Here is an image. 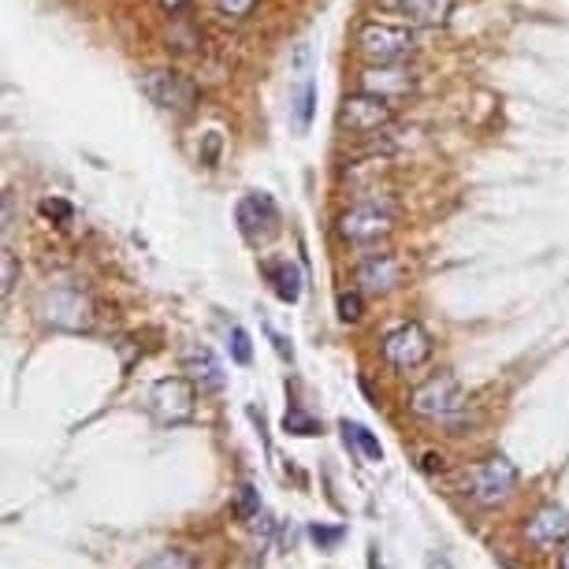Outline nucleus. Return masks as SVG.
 I'll return each instance as SVG.
<instances>
[{
    "label": "nucleus",
    "mask_w": 569,
    "mask_h": 569,
    "mask_svg": "<svg viewBox=\"0 0 569 569\" xmlns=\"http://www.w3.org/2000/svg\"><path fill=\"white\" fill-rule=\"evenodd\" d=\"M138 569H194V558L187 550H161V555H153L150 562H142Z\"/></svg>",
    "instance_id": "nucleus-19"
},
{
    "label": "nucleus",
    "mask_w": 569,
    "mask_h": 569,
    "mask_svg": "<svg viewBox=\"0 0 569 569\" xmlns=\"http://www.w3.org/2000/svg\"><path fill=\"white\" fill-rule=\"evenodd\" d=\"M391 116H394L391 100L357 90V94L346 97L343 108H339V127L351 134H372V131H380V127H388Z\"/></svg>",
    "instance_id": "nucleus-4"
},
{
    "label": "nucleus",
    "mask_w": 569,
    "mask_h": 569,
    "mask_svg": "<svg viewBox=\"0 0 569 569\" xmlns=\"http://www.w3.org/2000/svg\"><path fill=\"white\" fill-rule=\"evenodd\" d=\"M309 536H313L317 544L328 550V547H335L339 540H343V529H324V525H313V529H309Z\"/></svg>",
    "instance_id": "nucleus-26"
},
{
    "label": "nucleus",
    "mask_w": 569,
    "mask_h": 569,
    "mask_svg": "<svg viewBox=\"0 0 569 569\" xmlns=\"http://www.w3.org/2000/svg\"><path fill=\"white\" fill-rule=\"evenodd\" d=\"M45 320L57 328H71V332H79V328L90 324V301L86 295H79L75 287H57L52 295H45Z\"/></svg>",
    "instance_id": "nucleus-10"
},
{
    "label": "nucleus",
    "mask_w": 569,
    "mask_h": 569,
    "mask_svg": "<svg viewBox=\"0 0 569 569\" xmlns=\"http://www.w3.org/2000/svg\"><path fill=\"white\" fill-rule=\"evenodd\" d=\"M182 372H187V380H194L201 391H220L224 388V369H220L216 354L209 351V346H190L187 354H182Z\"/></svg>",
    "instance_id": "nucleus-11"
},
{
    "label": "nucleus",
    "mask_w": 569,
    "mask_h": 569,
    "mask_svg": "<svg viewBox=\"0 0 569 569\" xmlns=\"http://www.w3.org/2000/svg\"><path fill=\"white\" fill-rule=\"evenodd\" d=\"M513 488H518V470L507 458H484L465 473V491L476 507H499L502 499H510Z\"/></svg>",
    "instance_id": "nucleus-2"
},
{
    "label": "nucleus",
    "mask_w": 569,
    "mask_h": 569,
    "mask_svg": "<svg viewBox=\"0 0 569 569\" xmlns=\"http://www.w3.org/2000/svg\"><path fill=\"white\" fill-rule=\"evenodd\" d=\"M432 354V339L420 324H399L394 332L383 335V357L394 369H417Z\"/></svg>",
    "instance_id": "nucleus-5"
},
{
    "label": "nucleus",
    "mask_w": 569,
    "mask_h": 569,
    "mask_svg": "<svg viewBox=\"0 0 569 569\" xmlns=\"http://www.w3.org/2000/svg\"><path fill=\"white\" fill-rule=\"evenodd\" d=\"M361 317V295H339V320H357Z\"/></svg>",
    "instance_id": "nucleus-24"
},
{
    "label": "nucleus",
    "mask_w": 569,
    "mask_h": 569,
    "mask_svg": "<svg viewBox=\"0 0 569 569\" xmlns=\"http://www.w3.org/2000/svg\"><path fill=\"white\" fill-rule=\"evenodd\" d=\"M399 280H402V264L394 261L391 253H376V257H369V261H361V269H357V283H361V291H372V295L399 287Z\"/></svg>",
    "instance_id": "nucleus-13"
},
{
    "label": "nucleus",
    "mask_w": 569,
    "mask_h": 569,
    "mask_svg": "<svg viewBox=\"0 0 569 569\" xmlns=\"http://www.w3.org/2000/svg\"><path fill=\"white\" fill-rule=\"evenodd\" d=\"M157 4L164 8V12H171V15H176V12H182V8L190 4V0H157Z\"/></svg>",
    "instance_id": "nucleus-28"
},
{
    "label": "nucleus",
    "mask_w": 569,
    "mask_h": 569,
    "mask_svg": "<svg viewBox=\"0 0 569 569\" xmlns=\"http://www.w3.org/2000/svg\"><path fill=\"white\" fill-rule=\"evenodd\" d=\"M413 75L402 63H372V68L361 71V79H357V90H365V94H376L383 100H399L413 94Z\"/></svg>",
    "instance_id": "nucleus-9"
},
{
    "label": "nucleus",
    "mask_w": 569,
    "mask_h": 569,
    "mask_svg": "<svg viewBox=\"0 0 569 569\" xmlns=\"http://www.w3.org/2000/svg\"><path fill=\"white\" fill-rule=\"evenodd\" d=\"M525 536L536 547H555L558 540H569V513L562 507H544L525 525Z\"/></svg>",
    "instance_id": "nucleus-14"
},
{
    "label": "nucleus",
    "mask_w": 569,
    "mask_h": 569,
    "mask_svg": "<svg viewBox=\"0 0 569 569\" xmlns=\"http://www.w3.org/2000/svg\"><path fill=\"white\" fill-rule=\"evenodd\" d=\"M38 209H42L45 220H57V224H68L71 213H75V209H71L68 201H60V198H45Z\"/></svg>",
    "instance_id": "nucleus-23"
},
{
    "label": "nucleus",
    "mask_w": 569,
    "mask_h": 569,
    "mask_svg": "<svg viewBox=\"0 0 569 569\" xmlns=\"http://www.w3.org/2000/svg\"><path fill=\"white\" fill-rule=\"evenodd\" d=\"M235 216H238V227H242L246 238L269 235L275 227V205H272L269 194H246L242 201H238Z\"/></svg>",
    "instance_id": "nucleus-12"
},
{
    "label": "nucleus",
    "mask_w": 569,
    "mask_h": 569,
    "mask_svg": "<svg viewBox=\"0 0 569 569\" xmlns=\"http://www.w3.org/2000/svg\"><path fill=\"white\" fill-rule=\"evenodd\" d=\"M227 346H232V357L238 365H250L253 361V346H250V335H246V328H232V335H227Z\"/></svg>",
    "instance_id": "nucleus-21"
},
{
    "label": "nucleus",
    "mask_w": 569,
    "mask_h": 569,
    "mask_svg": "<svg viewBox=\"0 0 569 569\" xmlns=\"http://www.w3.org/2000/svg\"><path fill=\"white\" fill-rule=\"evenodd\" d=\"M12 280H15V257L4 253V295L12 291Z\"/></svg>",
    "instance_id": "nucleus-27"
},
{
    "label": "nucleus",
    "mask_w": 569,
    "mask_h": 569,
    "mask_svg": "<svg viewBox=\"0 0 569 569\" xmlns=\"http://www.w3.org/2000/svg\"><path fill=\"white\" fill-rule=\"evenodd\" d=\"M283 428H287L291 436H320V420L301 410H291L287 417H283Z\"/></svg>",
    "instance_id": "nucleus-20"
},
{
    "label": "nucleus",
    "mask_w": 569,
    "mask_h": 569,
    "mask_svg": "<svg viewBox=\"0 0 569 569\" xmlns=\"http://www.w3.org/2000/svg\"><path fill=\"white\" fill-rule=\"evenodd\" d=\"M339 428H343L346 443H351L354 451L365 458V462H380V458H383V447H380V439H376V436H372V432H369V428H365V425H357V420H343V425H339Z\"/></svg>",
    "instance_id": "nucleus-17"
},
{
    "label": "nucleus",
    "mask_w": 569,
    "mask_h": 569,
    "mask_svg": "<svg viewBox=\"0 0 569 569\" xmlns=\"http://www.w3.org/2000/svg\"><path fill=\"white\" fill-rule=\"evenodd\" d=\"M410 406L420 413V417H447V413H454L462 406V391H458V380L454 376H432L428 383H420L417 391H413Z\"/></svg>",
    "instance_id": "nucleus-7"
},
{
    "label": "nucleus",
    "mask_w": 569,
    "mask_h": 569,
    "mask_svg": "<svg viewBox=\"0 0 569 569\" xmlns=\"http://www.w3.org/2000/svg\"><path fill=\"white\" fill-rule=\"evenodd\" d=\"M257 510H261L257 488H253V484H242V488H238V518L250 521V518H257Z\"/></svg>",
    "instance_id": "nucleus-22"
},
{
    "label": "nucleus",
    "mask_w": 569,
    "mask_h": 569,
    "mask_svg": "<svg viewBox=\"0 0 569 569\" xmlns=\"http://www.w3.org/2000/svg\"><path fill=\"white\" fill-rule=\"evenodd\" d=\"M220 12L224 15H235V20H242V15H250L257 8V0H216Z\"/></svg>",
    "instance_id": "nucleus-25"
},
{
    "label": "nucleus",
    "mask_w": 569,
    "mask_h": 569,
    "mask_svg": "<svg viewBox=\"0 0 569 569\" xmlns=\"http://www.w3.org/2000/svg\"><path fill=\"white\" fill-rule=\"evenodd\" d=\"M264 275H269L272 291L283 301H298L301 298V269L295 261H269L264 264Z\"/></svg>",
    "instance_id": "nucleus-16"
},
{
    "label": "nucleus",
    "mask_w": 569,
    "mask_h": 569,
    "mask_svg": "<svg viewBox=\"0 0 569 569\" xmlns=\"http://www.w3.org/2000/svg\"><path fill=\"white\" fill-rule=\"evenodd\" d=\"M313 100H317L313 79H301L298 90L291 94V116H295L298 127H309V119H313Z\"/></svg>",
    "instance_id": "nucleus-18"
},
{
    "label": "nucleus",
    "mask_w": 569,
    "mask_h": 569,
    "mask_svg": "<svg viewBox=\"0 0 569 569\" xmlns=\"http://www.w3.org/2000/svg\"><path fill=\"white\" fill-rule=\"evenodd\" d=\"M410 26H443L454 12V0H394Z\"/></svg>",
    "instance_id": "nucleus-15"
},
{
    "label": "nucleus",
    "mask_w": 569,
    "mask_h": 569,
    "mask_svg": "<svg viewBox=\"0 0 569 569\" xmlns=\"http://www.w3.org/2000/svg\"><path fill=\"white\" fill-rule=\"evenodd\" d=\"M558 569H569V540H566V547H562V555H558Z\"/></svg>",
    "instance_id": "nucleus-29"
},
{
    "label": "nucleus",
    "mask_w": 569,
    "mask_h": 569,
    "mask_svg": "<svg viewBox=\"0 0 569 569\" xmlns=\"http://www.w3.org/2000/svg\"><path fill=\"white\" fill-rule=\"evenodd\" d=\"M391 224H394L391 205L361 201V205H354L351 213L339 220V232H343V238H351V242H376V238H383L391 232Z\"/></svg>",
    "instance_id": "nucleus-6"
},
{
    "label": "nucleus",
    "mask_w": 569,
    "mask_h": 569,
    "mask_svg": "<svg viewBox=\"0 0 569 569\" xmlns=\"http://www.w3.org/2000/svg\"><path fill=\"white\" fill-rule=\"evenodd\" d=\"M142 94L164 112H190L198 100L194 82L179 71H145L142 75Z\"/></svg>",
    "instance_id": "nucleus-3"
},
{
    "label": "nucleus",
    "mask_w": 569,
    "mask_h": 569,
    "mask_svg": "<svg viewBox=\"0 0 569 569\" xmlns=\"http://www.w3.org/2000/svg\"><path fill=\"white\" fill-rule=\"evenodd\" d=\"M357 49H361V57L372 60V63H402V60L413 57L417 38H413L410 26L365 23L361 31H357Z\"/></svg>",
    "instance_id": "nucleus-1"
},
{
    "label": "nucleus",
    "mask_w": 569,
    "mask_h": 569,
    "mask_svg": "<svg viewBox=\"0 0 569 569\" xmlns=\"http://www.w3.org/2000/svg\"><path fill=\"white\" fill-rule=\"evenodd\" d=\"M194 380H161L157 388H153L150 402H153V413L164 420V425H176V420H187L190 413H194V388H190Z\"/></svg>",
    "instance_id": "nucleus-8"
}]
</instances>
